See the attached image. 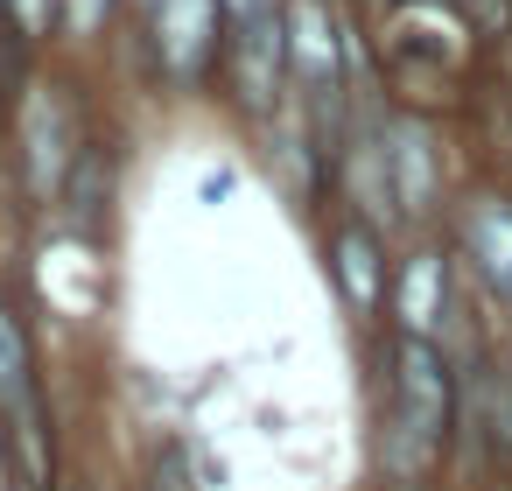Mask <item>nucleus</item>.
Returning a JSON list of instances; mask_svg holds the SVG:
<instances>
[{
  "label": "nucleus",
  "mask_w": 512,
  "mask_h": 491,
  "mask_svg": "<svg viewBox=\"0 0 512 491\" xmlns=\"http://www.w3.org/2000/svg\"><path fill=\"white\" fill-rule=\"evenodd\" d=\"M29 127H36V141H43V106L29 113ZM50 134H57V127H50ZM50 176H57V155L43 148V155H36V190H50Z\"/></svg>",
  "instance_id": "obj_11"
},
{
  "label": "nucleus",
  "mask_w": 512,
  "mask_h": 491,
  "mask_svg": "<svg viewBox=\"0 0 512 491\" xmlns=\"http://www.w3.org/2000/svg\"><path fill=\"white\" fill-rule=\"evenodd\" d=\"M274 71H281V22H246V43H239V78H246V99H267L274 92Z\"/></svg>",
  "instance_id": "obj_5"
},
{
  "label": "nucleus",
  "mask_w": 512,
  "mask_h": 491,
  "mask_svg": "<svg viewBox=\"0 0 512 491\" xmlns=\"http://www.w3.org/2000/svg\"><path fill=\"white\" fill-rule=\"evenodd\" d=\"M470 246H477V260H484L491 288H498V295L512 302V211L484 204V211L470 218Z\"/></svg>",
  "instance_id": "obj_3"
},
{
  "label": "nucleus",
  "mask_w": 512,
  "mask_h": 491,
  "mask_svg": "<svg viewBox=\"0 0 512 491\" xmlns=\"http://www.w3.org/2000/svg\"><path fill=\"white\" fill-rule=\"evenodd\" d=\"M449 421V379H442V358L428 351V337H407L400 344V372H393V463L414 470L435 435Z\"/></svg>",
  "instance_id": "obj_1"
},
{
  "label": "nucleus",
  "mask_w": 512,
  "mask_h": 491,
  "mask_svg": "<svg viewBox=\"0 0 512 491\" xmlns=\"http://www.w3.org/2000/svg\"><path fill=\"white\" fill-rule=\"evenodd\" d=\"M295 64H302L309 85L337 78V36H330V22H323L316 0H302V8H295Z\"/></svg>",
  "instance_id": "obj_4"
},
{
  "label": "nucleus",
  "mask_w": 512,
  "mask_h": 491,
  "mask_svg": "<svg viewBox=\"0 0 512 491\" xmlns=\"http://www.w3.org/2000/svg\"><path fill=\"white\" fill-rule=\"evenodd\" d=\"M337 274H344V288H351L358 309L379 295V260H372V239H365V232H344V239H337Z\"/></svg>",
  "instance_id": "obj_7"
},
{
  "label": "nucleus",
  "mask_w": 512,
  "mask_h": 491,
  "mask_svg": "<svg viewBox=\"0 0 512 491\" xmlns=\"http://www.w3.org/2000/svg\"><path fill=\"white\" fill-rule=\"evenodd\" d=\"M225 8H232L239 22H260V15H267V0H225Z\"/></svg>",
  "instance_id": "obj_13"
},
{
  "label": "nucleus",
  "mask_w": 512,
  "mask_h": 491,
  "mask_svg": "<svg viewBox=\"0 0 512 491\" xmlns=\"http://www.w3.org/2000/svg\"><path fill=\"white\" fill-rule=\"evenodd\" d=\"M106 8H113V0H71V29H78V36H92V29L106 22Z\"/></svg>",
  "instance_id": "obj_10"
},
{
  "label": "nucleus",
  "mask_w": 512,
  "mask_h": 491,
  "mask_svg": "<svg viewBox=\"0 0 512 491\" xmlns=\"http://www.w3.org/2000/svg\"><path fill=\"white\" fill-rule=\"evenodd\" d=\"M0 400L8 407L29 400V351H22V330H15L8 309H0Z\"/></svg>",
  "instance_id": "obj_8"
},
{
  "label": "nucleus",
  "mask_w": 512,
  "mask_h": 491,
  "mask_svg": "<svg viewBox=\"0 0 512 491\" xmlns=\"http://www.w3.org/2000/svg\"><path fill=\"white\" fill-rule=\"evenodd\" d=\"M393 162H400V197L421 211V204H428V141H421V127H400Z\"/></svg>",
  "instance_id": "obj_9"
},
{
  "label": "nucleus",
  "mask_w": 512,
  "mask_h": 491,
  "mask_svg": "<svg viewBox=\"0 0 512 491\" xmlns=\"http://www.w3.org/2000/svg\"><path fill=\"white\" fill-rule=\"evenodd\" d=\"M435 316H442V260H414L400 281V323H407V337H428Z\"/></svg>",
  "instance_id": "obj_6"
},
{
  "label": "nucleus",
  "mask_w": 512,
  "mask_h": 491,
  "mask_svg": "<svg viewBox=\"0 0 512 491\" xmlns=\"http://www.w3.org/2000/svg\"><path fill=\"white\" fill-rule=\"evenodd\" d=\"M218 29V0H155V36H162V64L169 71H197L204 43Z\"/></svg>",
  "instance_id": "obj_2"
},
{
  "label": "nucleus",
  "mask_w": 512,
  "mask_h": 491,
  "mask_svg": "<svg viewBox=\"0 0 512 491\" xmlns=\"http://www.w3.org/2000/svg\"><path fill=\"white\" fill-rule=\"evenodd\" d=\"M15 22H22V36H36L50 22V0H15Z\"/></svg>",
  "instance_id": "obj_12"
}]
</instances>
